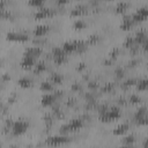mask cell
<instances>
[{
  "instance_id": "21",
  "label": "cell",
  "mask_w": 148,
  "mask_h": 148,
  "mask_svg": "<svg viewBox=\"0 0 148 148\" xmlns=\"http://www.w3.org/2000/svg\"><path fill=\"white\" fill-rule=\"evenodd\" d=\"M83 13H86V7H83V6H79V7H76L75 9L72 10L71 15H73V16H79V15H82Z\"/></svg>"
},
{
  "instance_id": "2",
  "label": "cell",
  "mask_w": 148,
  "mask_h": 148,
  "mask_svg": "<svg viewBox=\"0 0 148 148\" xmlns=\"http://www.w3.org/2000/svg\"><path fill=\"white\" fill-rule=\"evenodd\" d=\"M83 127V121L81 119H72L68 124L66 125H62L60 127V133L64 134V133H68V132H73V131H79Z\"/></svg>"
},
{
  "instance_id": "24",
  "label": "cell",
  "mask_w": 148,
  "mask_h": 148,
  "mask_svg": "<svg viewBox=\"0 0 148 148\" xmlns=\"http://www.w3.org/2000/svg\"><path fill=\"white\" fill-rule=\"evenodd\" d=\"M127 8H128V3H127V2H120V3L117 5L116 12H117V13H124Z\"/></svg>"
},
{
  "instance_id": "13",
  "label": "cell",
  "mask_w": 148,
  "mask_h": 148,
  "mask_svg": "<svg viewBox=\"0 0 148 148\" xmlns=\"http://www.w3.org/2000/svg\"><path fill=\"white\" fill-rule=\"evenodd\" d=\"M17 84L21 88H30L32 86V82H31V80L28 76H23V77H20L17 80Z\"/></svg>"
},
{
  "instance_id": "12",
  "label": "cell",
  "mask_w": 148,
  "mask_h": 148,
  "mask_svg": "<svg viewBox=\"0 0 148 148\" xmlns=\"http://www.w3.org/2000/svg\"><path fill=\"white\" fill-rule=\"evenodd\" d=\"M128 124H126V123H123V124H120V125H118L114 130H113V134L114 135H123V134H125L127 131H128Z\"/></svg>"
},
{
  "instance_id": "4",
  "label": "cell",
  "mask_w": 148,
  "mask_h": 148,
  "mask_svg": "<svg viewBox=\"0 0 148 148\" xmlns=\"http://www.w3.org/2000/svg\"><path fill=\"white\" fill-rule=\"evenodd\" d=\"M6 39L10 42H27L29 39L28 35L22 34V32H15V31H9L6 35Z\"/></svg>"
},
{
  "instance_id": "15",
  "label": "cell",
  "mask_w": 148,
  "mask_h": 148,
  "mask_svg": "<svg viewBox=\"0 0 148 148\" xmlns=\"http://www.w3.org/2000/svg\"><path fill=\"white\" fill-rule=\"evenodd\" d=\"M134 40L135 43H139V44H143L146 40H147V35H146V31L143 30H140L136 32L135 37H134Z\"/></svg>"
},
{
  "instance_id": "30",
  "label": "cell",
  "mask_w": 148,
  "mask_h": 148,
  "mask_svg": "<svg viewBox=\"0 0 148 148\" xmlns=\"http://www.w3.org/2000/svg\"><path fill=\"white\" fill-rule=\"evenodd\" d=\"M143 50H146V51H148V39L143 43Z\"/></svg>"
},
{
  "instance_id": "31",
  "label": "cell",
  "mask_w": 148,
  "mask_h": 148,
  "mask_svg": "<svg viewBox=\"0 0 148 148\" xmlns=\"http://www.w3.org/2000/svg\"><path fill=\"white\" fill-rule=\"evenodd\" d=\"M143 146H148V140H147V141H146V142L143 143Z\"/></svg>"
},
{
  "instance_id": "5",
  "label": "cell",
  "mask_w": 148,
  "mask_h": 148,
  "mask_svg": "<svg viewBox=\"0 0 148 148\" xmlns=\"http://www.w3.org/2000/svg\"><path fill=\"white\" fill-rule=\"evenodd\" d=\"M134 22H142L148 18V7H141L139 8L132 16Z\"/></svg>"
},
{
  "instance_id": "25",
  "label": "cell",
  "mask_w": 148,
  "mask_h": 148,
  "mask_svg": "<svg viewBox=\"0 0 148 148\" xmlns=\"http://www.w3.org/2000/svg\"><path fill=\"white\" fill-rule=\"evenodd\" d=\"M140 97L138 96V95H131V97H130V102L132 103V104H139L140 103Z\"/></svg>"
},
{
  "instance_id": "9",
  "label": "cell",
  "mask_w": 148,
  "mask_h": 148,
  "mask_svg": "<svg viewBox=\"0 0 148 148\" xmlns=\"http://www.w3.org/2000/svg\"><path fill=\"white\" fill-rule=\"evenodd\" d=\"M57 99L56 94H50V92H45L40 99V104L43 106H51Z\"/></svg>"
},
{
  "instance_id": "17",
  "label": "cell",
  "mask_w": 148,
  "mask_h": 148,
  "mask_svg": "<svg viewBox=\"0 0 148 148\" xmlns=\"http://www.w3.org/2000/svg\"><path fill=\"white\" fill-rule=\"evenodd\" d=\"M39 89H40L42 91H44V92H50V91L53 90V86H52L51 82L43 81V82L40 83V86H39Z\"/></svg>"
},
{
  "instance_id": "23",
  "label": "cell",
  "mask_w": 148,
  "mask_h": 148,
  "mask_svg": "<svg viewBox=\"0 0 148 148\" xmlns=\"http://www.w3.org/2000/svg\"><path fill=\"white\" fill-rule=\"evenodd\" d=\"M66 60H67V54H61V56L53 57V61H54V64H57V65H61V64H64Z\"/></svg>"
},
{
  "instance_id": "6",
  "label": "cell",
  "mask_w": 148,
  "mask_h": 148,
  "mask_svg": "<svg viewBox=\"0 0 148 148\" xmlns=\"http://www.w3.org/2000/svg\"><path fill=\"white\" fill-rule=\"evenodd\" d=\"M68 141V139L65 135H57V136H50L46 140L47 146H61L65 145Z\"/></svg>"
},
{
  "instance_id": "8",
  "label": "cell",
  "mask_w": 148,
  "mask_h": 148,
  "mask_svg": "<svg viewBox=\"0 0 148 148\" xmlns=\"http://www.w3.org/2000/svg\"><path fill=\"white\" fill-rule=\"evenodd\" d=\"M54 15V12L50 8H39L36 13H35V18L36 20H42V18H46V17H51Z\"/></svg>"
},
{
  "instance_id": "14",
  "label": "cell",
  "mask_w": 148,
  "mask_h": 148,
  "mask_svg": "<svg viewBox=\"0 0 148 148\" xmlns=\"http://www.w3.org/2000/svg\"><path fill=\"white\" fill-rule=\"evenodd\" d=\"M134 23H135V22L133 21L132 17H125V18L123 20L121 24H120V28H121L123 30H128V29H131V28L133 27Z\"/></svg>"
},
{
  "instance_id": "1",
  "label": "cell",
  "mask_w": 148,
  "mask_h": 148,
  "mask_svg": "<svg viewBox=\"0 0 148 148\" xmlns=\"http://www.w3.org/2000/svg\"><path fill=\"white\" fill-rule=\"evenodd\" d=\"M119 117H120V110L118 108H111V109L102 111V113L99 116V119L103 123H109V121L117 120Z\"/></svg>"
},
{
  "instance_id": "11",
  "label": "cell",
  "mask_w": 148,
  "mask_h": 148,
  "mask_svg": "<svg viewBox=\"0 0 148 148\" xmlns=\"http://www.w3.org/2000/svg\"><path fill=\"white\" fill-rule=\"evenodd\" d=\"M42 49L39 46H30V47H27L25 51H24V54L23 56H29V57H32L35 59H37L40 54H42Z\"/></svg>"
},
{
  "instance_id": "10",
  "label": "cell",
  "mask_w": 148,
  "mask_h": 148,
  "mask_svg": "<svg viewBox=\"0 0 148 148\" xmlns=\"http://www.w3.org/2000/svg\"><path fill=\"white\" fill-rule=\"evenodd\" d=\"M50 31V27L49 25H45V24H40V25H37V27H35V29H34V36L36 37V38H40V37H43V36H45L47 32Z\"/></svg>"
},
{
  "instance_id": "27",
  "label": "cell",
  "mask_w": 148,
  "mask_h": 148,
  "mask_svg": "<svg viewBox=\"0 0 148 148\" xmlns=\"http://www.w3.org/2000/svg\"><path fill=\"white\" fill-rule=\"evenodd\" d=\"M97 40H98V36H96V35L90 36V38H89V43H90V44H95Z\"/></svg>"
},
{
  "instance_id": "28",
  "label": "cell",
  "mask_w": 148,
  "mask_h": 148,
  "mask_svg": "<svg viewBox=\"0 0 148 148\" xmlns=\"http://www.w3.org/2000/svg\"><path fill=\"white\" fill-rule=\"evenodd\" d=\"M133 83H135V80L131 79V80H127V81L125 82V86H131V84H133Z\"/></svg>"
},
{
  "instance_id": "7",
  "label": "cell",
  "mask_w": 148,
  "mask_h": 148,
  "mask_svg": "<svg viewBox=\"0 0 148 148\" xmlns=\"http://www.w3.org/2000/svg\"><path fill=\"white\" fill-rule=\"evenodd\" d=\"M35 65H36V59L32 58V57H29V56H23V58H22V60L20 62L21 68L27 69V71L34 68Z\"/></svg>"
},
{
  "instance_id": "26",
  "label": "cell",
  "mask_w": 148,
  "mask_h": 148,
  "mask_svg": "<svg viewBox=\"0 0 148 148\" xmlns=\"http://www.w3.org/2000/svg\"><path fill=\"white\" fill-rule=\"evenodd\" d=\"M125 145H133V142H134V136L133 135H130V136H126L125 139H124V141H123Z\"/></svg>"
},
{
  "instance_id": "16",
  "label": "cell",
  "mask_w": 148,
  "mask_h": 148,
  "mask_svg": "<svg viewBox=\"0 0 148 148\" xmlns=\"http://www.w3.org/2000/svg\"><path fill=\"white\" fill-rule=\"evenodd\" d=\"M46 68H47V66H46V64L44 61H38V62H36V65L34 67V72L37 73V74H39V73L45 72Z\"/></svg>"
},
{
  "instance_id": "20",
  "label": "cell",
  "mask_w": 148,
  "mask_h": 148,
  "mask_svg": "<svg viewBox=\"0 0 148 148\" xmlns=\"http://www.w3.org/2000/svg\"><path fill=\"white\" fill-rule=\"evenodd\" d=\"M44 3H45V0H28V5L36 8H40Z\"/></svg>"
},
{
  "instance_id": "29",
  "label": "cell",
  "mask_w": 148,
  "mask_h": 148,
  "mask_svg": "<svg viewBox=\"0 0 148 148\" xmlns=\"http://www.w3.org/2000/svg\"><path fill=\"white\" fill-rule=\"evenodd\" d=\"M69 0H56V2L57 3H59V5H65V3H67Z\"/></svg>"
},
{
  "instance_id": "22",
  "label": "cell",
  "mask_w": 148,
  "mask_h": 148,
  "mask_svg": "<svg viewBox=\"0 0 148 148\" xmlns=\"http://www.w3.org/2000/svg\"><path fill=\"white\" fill-rule=\"evenodd\" d=\"M86 28V23L82 21V20H76L74 23H73V29L74 30H82Z\"/></svg>"
},
{
  "instance_id": "19",
  "label": "cell",
  "mask_w": 148,
  "mask_h": 148,
  "mask_svg": "<svg viewBox=\"0 0 148 148\" xmlns=\"http://www.w3.org/2000/svg\"><path fill=\"white\" fill-rule=\"evenodd\" d=\"M62 75H60L59 73H53L51 75V82L52 83H56V84H60L62 82Z\"/></svg>"
},
{
  "instance_id": "18",
  "label": "cell",
  "mask_w": 148,
  "mask_h": 148,
  "mask_svg": "<svg viewBox=\"0 0 148 148\" xmlns=\"http://www.w3.org/2000/svg\"><path fill=\"white\" fill-rule=\"evenodd\" d=\"M136 89L142 91V90H147L148 89V79H143L136 82Z\"/></svg>"
},
{
  "instance_id": "3",
  "label": "cell",
  "mask_w": 148,
  "mask_h": 148,
  "mask_svg": "<svg viewBox=\"0 0 148 148\" xmlns=\"http://www.w3.org/2000/svg\"><path fill=\"white\" fill-rule=\"evenodd\" d=\"M29 124L25 120H16L12 125V134L14 136H20L27 132Z\"/></svg>"
}]
</instances>
